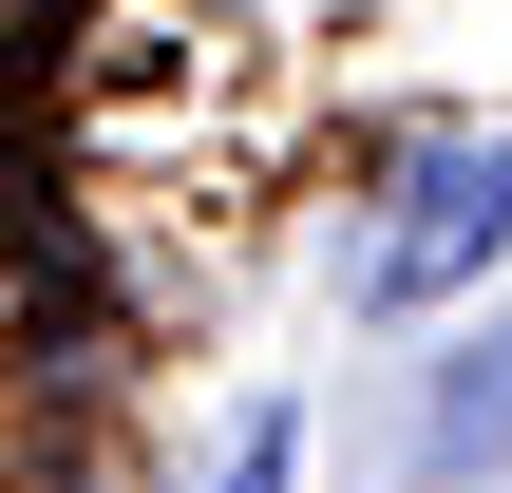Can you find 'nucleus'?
I'll return each instance as SVG.
<instances>
[{
    "instance_id": "f257e3e1",
    "label": "nucleus",
    "mask_w": 512,
    "mask_h": 493,
    "mask_svg": "<svg viewBox=\"0 0 512 493\" xmlns=\"http://www.w3.org/2000/svg\"><path fill=\"white\" fill-rule=\"evenodd\" d=\"M494 247H512V133H437L399 171V228L361 247V304H456Z\"/></svg>"
},
{
    "instance_id": "f03ea898",
    "label": "nucleus",
    "mask_w": 512,
    "mask_h": 493,
    "mask_svg": "<svg viewBox=\"0 0 512 493\" xmlns=\"http://www.w3.org/2000/svg\"><path fill=\"white\" fill-rule=\"evenodd\" d=\"M418 456H437V475H494V456H512V323H475V342L437 361V418H418Z\"/></svg>"
},
{
    "instance_id": "7ed1b4c3",
    "label": "nucleus",
    "mask_w": 512,
    "mask_h": 493,
    "mask_svg": "<svg viewBox=\"0 0 512 493\" xmlns=\"http://www.w3.org/2000/svg\"><path fill=\"white\" fill-rule=\"evenodd\" d=\"M285 456H304V418H285V399H247V418H228V456H209V493H285Z\"/></svg>"
}]
</instances>
